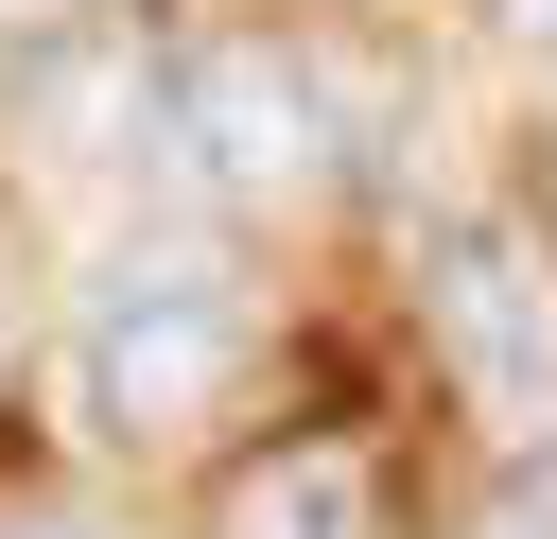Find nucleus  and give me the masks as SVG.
<instances>
[{"instance_id":"obj_5","label":"nucleus","mask_w":557,"mask_h":539,"mask_svg":"<svg viewBox=\"0 0 557 539\" xmlns=\"http://www.w3.org/2000/svg\"><path fill=\"white\" fill-rule=\"evenodd\" d=\"M487 539H557V487H522V504H487Z\"/></svg>"},{"instance_id":"obj_1","label":"nucleus","mask_w":557,"mask_h":539,"mask_svg":"<svg viewBox=\"0 0 557 539\" xmlns=\"http://www.w3.org/2000/svg\"><path fill=\"white\" fill-rule=\"evenodd\" d=\"M70 383H87V417H104L122 452L209 435L226 383H244V278H226L209 243H122V261L87 278V313H70Z\"/></svg>"},{"instance_id":"obj_7","label":"nucleus","mask_w":557,"mask_h":539,"mask_svg":"<svg viewBox=\"0 0 557 539\" xmlns=\"http://www.w3.org/2000/svg\"><path fill=\"white\" fill-rule=\"evenodd\" d=\"M0 348H17V296H0Z\"/></svg>"},{"instance_id":"obj_2","label":"nucleus","mask_w":557,"mask_h":539,"mask_svg":"<svg viewBox=\"0 0 557 539\" xmlns=\"http://www.w3.org/2000/svg\"><path fill=\"white\" fill-rule=\"evenodd\" d=\"M139 156L191 209H296V191H331V87L278 35H191L139 87Z\"/></svg>"},{"instance_id":"obj_3","label":"nucleus","mask_w":557,"mask_h":539,"mask_svg":"<svg viewBox=\"0 0 557 539\" xmlns=\"http://www.w3.org/2000/svg\"><path fill=\"white\" fill-rule=\"evenodd\" d=\"M435 348H453V383L505 400V417L557 400V261H540L505 209H453V226H435Z\"/></svg>"},{"instance_id":"obj_4","label":"nucleus","mask_w":557,"mask_h":539,"mask_svg":"<svg viewBox=\"0 0 557 539\" xmlns=\"http://www.w3.org/2000/svg\"><path fill=\"white\" fill-rule=\"evenodd\" d=\"M226 539H366V452H261L244 487H226Z\"/></svg>"},{"instance_id":"obj_6","label":"nucleus","mask_w":557,"mask_h":539,"mask_svg":"<svg viewBox=\"0 0 557 539\" xmlns=\"http://www.w3.org/2000/svg\"><path fill=\"white\" fill-rule=\"evenodd\" d=\"M0 539H87V522H0Z\"/></svg>"}]
</instances>
